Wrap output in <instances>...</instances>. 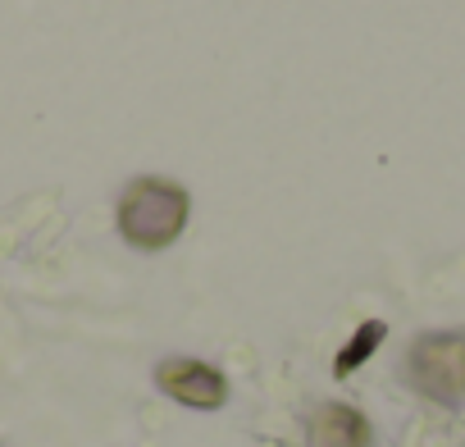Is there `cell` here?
Wrapping results in <instances>:
<instances>
[{
    "instance_id": "obj_4",
    "label": "cell",
    "mask_w": 465,
    "mask_h": 447,
    "mask_svg": "<svg viewBox=\"0 0 465 447\" xmlns=\"http://www.w3.org/2000/svg\"><path fill=\"white\" fill-rule=\"evenodd\" d=\"M306 442L311 447H370L374 442V429H370V420L356 406L324 402L306 420Z\"/></svg>"
},
{
    "instance_id": "obj_3",
    "label": "cell",
    "mask_w": 465,
    "mask_h": 447,
    "mask_svg": "<svg viewBox=\"0 0 465 447\" xmlns=\"http://www.w3.org/2000/svg\"><path fill=\"white\" fill-rule=\"evenodd\" d=\"M155 388L192 411H219L228 402V379L196 356H164L155 365Z\"/></svg>"
},
{
    "instance_id": "obj_5",
    "label": "cell",
    "mask_w": 465,
    "mask_h": 447,
    "mask_svg": "<svg viewBox=\"0 0 465 447\" xmlns=\"http://www.w3.org/2000/svg\"><path fill=\"white\" fill-rule=\"evenodd\" d=\"M383 338H388V324H383V320H365V324L347 338V347L333 356V374H338V379L356 374V370H361V365L379 352V343H383Z\"/></svg>"
},
{
    "instance_id": "obj_1",
    "label": "cell",
    "mask_w": 465,
    "mask_h": 447,
    "mask_svg": "<svg viewBox=\"0 0 465 447\" xmlns=\"http://www.w3.org/2000/svg\"><path fill=\"white\" fill-rule=\"evenodd\" d=\"M192 214V196L187 187L169 183V178H137L128 183V192L119 196V233L128 247L137 252H160L169 247Z\"/></svg>"
},
{
    "instance_id": "obj_2",
    "label": "cell",
    "mask_w": 465,
    "mask_h": 447,
    "mask_svg": "<svg viewBox=\"0 0 465 447\" xmlns=\"http://www.w3.org/2000/svg\"><path fill=\"white\" fill-rule=\"evenodd\" d=\"M406 379L420 397L438 406H460L465 402V333L460 329L420 333L406 352Z\"/></svg>"
}]
</instances>
